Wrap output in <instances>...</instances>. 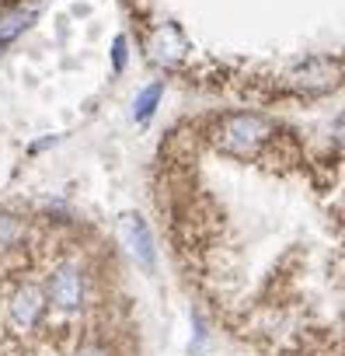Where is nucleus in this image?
<instances>
[{
  "label": "nucleus",
  "mask_w": 345,
  "mask_h": 356,
  "mask_svg": "<svg viewBox=\"0 0 345 356\" xmlns=\"http://www.w3.org/2000/svg\"><path fill=\"white\" fill-rule=\"evenodd\" d=\"M74 356H112V353H108V346H101V342H84V346H77Z\"/></svg>",
  "instance_id": "6e6552de"
},
{
  "label": "nucleus",
  "mask_w": 345,
  "mask_h": 356,
  "mask_svg": "<svg viewBox=\"0 0 345 356\" xmlns=\"http://www.w3.org/2000/svg\"><path fill=\"white\" fill-rule=\"evenodd\" d=\"M122 234H126V241H129V252H133L143 266H153V248H150V234H146L143 220L129 213V217L122 220Z\"/></svg>",
  "instance_id": "39448f33"
},
{
  "label": "nucleus",
  "mask_w": 345,
  "mask_h": 356,
  "mask_svg": "<svg viewBox=\"0 0 345 356\" xmlns=\"http://www.w3.org/2000/svg\"><path fill=\"white\" fill-rule=\"evenodd\" d=\"M157 98H160V84L146 88V91L140 95V102H136V115H140V119H143V115H150V112H153V105H157Z\"/></svg>",
  "instance_id": "423d86ee"
},
{
  "label": "nucleus",
  "mask_w": 345,
  "mask_h": 356,
  "mask_svg": "<svg viewBox=\"0 0 345 356\" xmlns=\"http://www.w3.org/2000/svg\"><path fill=\"white\" fill-rule=\"evenodd\" d=\"M25 25H28V15H15V18H8L4 25H0V42H8L11 35H18Z\"/></svg>",
  "instance_id": "0eeeda50"
},
{
  "label": "nucleus",
  "mask_w": 345,
  "mask_h": 356,
  "mask_svg": "<svg viewBox=\"0 0 345 356\" xmlns=\"http://www.w3.org/2000/svg\"><path fill=\"white\" fill-rule=\"evenodd\" d=\"M122 63H126V42H122V39H115V70H119Z\"/></svg>",
  "instance_id": "1a4fd4ad"
},
{
  "label": "nucleus",
  "mask_w": 345,
  "mask_h": 356,
  "mask_svg": "<svg viewBox=\"0 0 345 356\" xmlns=\"http://www.w3.org/2000/svg\"><path fill=\"white\" fill-rule=\"evenodd\" d=\"M335 133H338V140H342V147H345V115L338 119V126H335Z\"/></svg>",
  "instance_id": "9d476101"
},
{
  "label": "nucleus",
  "mask_w": 345,
  "mask_h": 356,
  "mask_svg": "<svg viewBox=\"0 0 345 356\" xmlns=\"http://www.w3.org/2000/svg\"><path fill=\"white\" fill-rule=\"evenodd\" d=\"M293 81L300 84V88H307V91H331L338 81H342V70L335 67V63H307V67H300L296 74H293Z\"/></svg>",
  "instance_id": "20e7f679"
},
{
  "label": "nucleus",
  "mask_w": 345,
  "mask_h": 356,
  "mask_svg": "<svg viewBox=\"0 0 345 356\" xmlns=\"http://www.w3.org/2000/svg\"><path fill=\"white\" fill-rule=\"evenodd\" d=\"M42 290H46V300H49L53 311L74 314L87 300V276L77 266H56V273H49V280H46Z\"/></svg>",
  "instance_id": "f03ea898"
},
{
  "label": "nucleus",
  "mask_w": 345,
  "mask_h": 356,
  "mask_svg": "<svg viewBox=\"0 0 345 356\" xmlns=\"http://www.w3.org/2000/svg\"><path fill=\"white\" fill-rule=\"evenodd\" d=\"M146 56L157 60V63H164V67L178 63L185 56V39H182L178 25H157L153 35H150V42H146Z\"/></svg>",
  "instance_id": "7ed1b4c3"
},
{
  "label": "nucleus",
  "mask_w": 345,
  "mask_h": 356,
  "mask_svg": "<svg viewBox=\"0 0 345 356\" xmlns=\"http://www.w3.org/2000/svg\"><path fill=\"white\" fill-rule=\"evenodd\" d=\"M272 122L262 119V115H251V112H237V115H224L213 129V140L224 154H234V157H251L258 154L265 143H269V133Z\"/></svg>",
  "instance_id": "f257e3e1"
}]
</instances>
